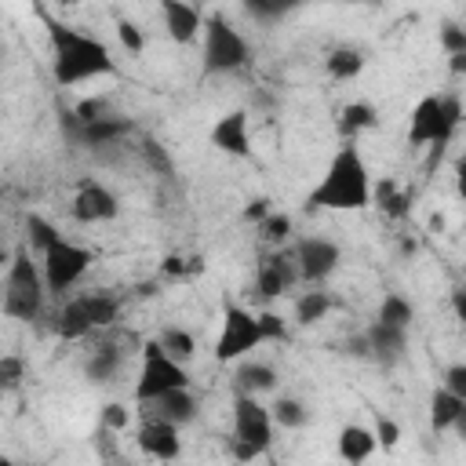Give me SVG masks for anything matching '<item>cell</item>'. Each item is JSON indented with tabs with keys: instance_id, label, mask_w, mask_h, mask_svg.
<instances>
[{
	"instance_id": "cell-1",
	"label": "cell",
	"mask_w": 466,
	"mask_h": 466,
	"mask_svg": "<svg viewBox=\"0 0 466 466\" xmlns=\"http://www.w3.org/2000/svg\"><path fill=\"white\" fill-rule=\"evenodd\" d=\"M368 204H371V178H368L364 157H360L357 146H342L331 157L317 189L309 193L306 208L309 211H317V208H324V211H360Z\"/></svg>"
},
{
	"instance_id": "cell-2",
	"label": "cell",
	"mask_w": 466,
	"mask_h": 466,
	"mask_svg": "<svg viewBox=\"0 0 466 466\" xmlns=\"http://www.w3.org/2000/svg\"><path fill=\"white\" fill-rule=\"evenodd\" d=\"M51 33V47H55V80L58 84H80V80H95L113 73V58L109 47L73 25L62 22H47Z\"/></svg>"
},
{
	"instance_id": "cell-3",
	"label": "cell",
	"mask_w": 466,
	"mask_h": 466,
	"mask_svg": "<svg viewBox=\"0 0 466 466\" xmlns=\"http://www.w3.org/2000/svg\"><path fill=\"white\" fill-rule=\"evenodd\" d=\"M462 120V102L455 95H426L419 98V106L411 109V120H408V142L411 146H444L455 127Z\"/></svg>"
},
{
	"instance_id": "cell-4",
	"label": "cell",
	"mask_w": 466,
	"mask_h": 466,
	"mask_svg": "<svg viewBox=\"0 0 466 466\" xmlns=\"http://www.w3.org/2000/svg\"><path fill=\"white\" fill-rule=\"evenodd\" d=\"M44 269H36L29 262V251H15L11 269H7V284H4V313L15 320H33L40 313L44 302Z\"/></svg>"
},
{
	"instance_id": "cell-5",
	"label": "cell",
	"mask_w": 466,
	"mask_h": 466,
	"mask_svg": "<svg viewBox=\"0 0 466 466\" xmlns=\"http://www.w3.org/2000/svg\"><path fill=\"white\" fill-rule=\"evenodd\" d=\"M248 58H251L248 40L222 15H208L204 18V69L208 73H233V69H244Z\"/></svg>"
},
{
	"instance_id": "cell-6",
	"label": "cell",
	"mask_w": 466,
	"mask_h": 466,
	"mask_svg": "<svg viewBox=\"0 0 466 466\" xmlns=\"http://www.w3.org/2000/svg\"><path fill=\"white\" fill-rule=\"evenodd\" d=\"M171 390H189V375L153 339V342H146V360H142V371H138V382H135V400L153 404V400H160Z\"/></svg>"
},
{
	"instance_id": "cell-7",
	"label": "cell",
	"mask_w": 466,
	"mask_h": 466,
	"mask_svg": "<svg viewBox=\"0 0 466 466\" xmlns=\"http://www.w3.org/2000/svg\"><path fill=\"white\" fill-rule=\"evenodd\" d=\"M120 313V302L109 299V295H80V299H69L62 309H58V320H55V331L62 339H84L91 335L95 328H106L113 324Z\"/></svg>"
},
{
	"instance_id": "cell-8",
	"label": "cell",
	"mask_w": 466,
	"mask_h": 466,
	"mask_svg": "<svg viewBox=\"0 0 466 466\" xmlns=\"http://www.w3.org/2000/svg\"><path fill=\"white\" fill-rule=\"evenodd\" d=\"M258 342H266L262 339V328H258V313H248L244 306L226 302V309H222V331H218V342H215V360L233 364L244 353H251Z\"/></svg>"
},
{
	"instance_id": "cell-9",
	"label": "cell",
	"mask_w": 466,
	"mask_h": 466,
	"mask_svg": "<svg viewBox=\"0 0 466 466\" xmlns=\"http://www.w3.org/2000/svg\"><path fill=\"white\" fill-rule=\"evenodd\" d=\"M87 266H91V251L80 248V244H73V240H66V237L40 258L47 291H66V288H73V284L87 273Z\"/></svg>"
},
{
	"instance_id": "cell-10",
	"label": "cell",
	"mask_w": 466,
	"mask_h": 466,
	"mask_svg": "<svg viewBox=\"0 0 466 466\" xmlns=\"http://www.w3.org/2000/svg\"><path fill=\"white\" fill-rule=\"evenodd\" d=\"M233 437L251 444L258 455L273 444V411L262 408L258 397H248V393H237L233 397Z\"/></svg>"
},
{
	"instance_id": "cell-11",
	"label": "cell",
	"mask_w": 466,
	"mask_h": 466,
	"mask_svg": "<svg viewBox=\"0 0 466 466\" xmlns=\"http://www.w3.org/2000/svg\"><path fill=\"white\" fill-rule=\"evenodd\" d=\"M342 251L339 244H331L328 237H306L295 244V266H299V277L309 280V284H320L324 277L335 273Z\"/></svg>"
},
{
	"instance_id": "cell-12",
	"label": "cell",
	"mask_w": 466,
	"mask_h": 466,
	"mask_svg": "<svg viewBox=\"0 0 466 466\" xmlns=\"http://www.w3.org/2000/svg\"><path fill=\"white\" fill-rule=\"evenodd\" d=\"M295 277H299L295 251H291V255H284V251H280V255H269V258H262V266H258V277H255L251 295H255L258 302H273V299L284 295L288 284H295Z\"/></svg>"
},
{
	"instance_id": "cell-13",
	"label": "cell",
	"mask_w": 466,
	"mask_h": 466,
	"mask_svg": "<svg viewBox=\"0 0 466 466\" xmlns=\"http://www.w3.org/2000/svg\"><path fill=\"white\" fill-rule=\"evenodd\" d=\"M116 211H120V204L102 182L84 178L76 186V197H73V218L76 222H109V218H116Z\"/></svg>"
},
{
	"instance_id": "cell-14",
	"label": "cell",
	"mask_w": 466,
	"mask_h": 466,
	"mask_svg": "<svg viewBox=\"0 0 466 466\" xmlns=\"http://www.w3.org/2000/svg\"><path fill=\"white\" fill-rule=\"evenodd\" d=\"M138 448L160 462H175L182 455V437H178V426L164 422V419H146L138 426Z\"/></svg>"
},
{
	"instance_id": "cell-15",
	"label": "cell",
	"mask_w": 466,
	"mask_h": 466,
	"mask_svg": "<svg viewBox=\"0 0 466 466\" xmlns=\"http://www.w3.org/2000/svg\"><path fill=\"white\" fill-rule=\"evenodd\" d=\"M211 146L229 153V157H248L251 153V135H248V113L244 109H233V113H222L211 127Z\"/></svg>"
},
{
	"instance_id": "cell-16",
	"label": "cell",
	"mask_w": 466,
	"mask_h": 466,
	"mask_svg": "<svg viewBox=\"0 0 466 466\" xmlns=\"http://www.w3.org/2000/svg\"><path fill=\"white\" fill-rule=\"evenodd\" d=\"M160 15H164V29H167V36L178 40V44H193L197 33H200V25H204V18H200V11H197L193 4L167 0V4L160 7Z\"/></svg>"
},
{
	"instance_id": "cell-17",
	"label": "cell",
	"mask_w": 466,
	"mask_h": 466,
	"mask_svg": "<svg viewBox=\"0 0 466 466\" xmlns=\"http://www.w3.org/2000/svg\"><path fill=\"white\" fill-rule=\"evenodd\" d=\"M375 448H379L375 430L357 426V422H350V426L339 430V455H342V462L360 466V462H368V459L375 455Z\"/></svg>"
},
{
	"instance_id": "cell-18",
	"label": "cell",
	"mask_w": 466,
	"mask_h": 466,
	"mask_svg": "<svg viewBox=\"0 0 466 466\" xmlns=\"http://www.w3.org/2000/svg\"><path fill=\"white\" fill-rule=\"evenodd\" d=\"M153 419H164L171 426H186L197 419V400L189 390H171L160 400H153Z\"/></svg>"
},
{
	"instance_id": "cell-19",
	"label": "cell",
	"mask_w": 466,
	"mask_h": 466,
	"mask_svg": "<svg viewBox=\"0 0 466 466\" xmlns=\"http://www.w3.org/2000/svg\"><path fill=\"white\" fill-rule=\"evenodd\" d=\"M368 346H371V357L393 364V360L404 353V346H408V331H400V328H386V324L375 320V324L368 328Z\"/></svg>"
},
{
	"instance_id": "cell-20",
	"label": "cell",
	"mask_w": 466,
	"mask_h": 466,
	"mask_svg": "<svg viewBox=\"0 0 466 466\" xmlns=\"http://www.w3.org/2000/svg\"><path fill=\"white\" fill-rule=\"evenodd\" d=\"M233 382H237V393L258 397V393H269V390L277 386V371H273L269 364H262V360H251V364H240V368H237Z\"/></svg>"
},
{
	"instance_id": "cell-21",
	"label": "cell",
	"mask_w": 466,
	"mask_h": 466,
	"mask_svg": "<svg viewBox=\"0 0 466 466\" xmlns=\"http://www.w3.org/2000/svg\"><path fill=\"white\" fill-rule=\"evenodd\" d=\"M462 408H466V400H459L455 393H448V390L441 386V390L430 397V426H433L437 433H441V430H451Z\"/></svg>"
},
{
	"instance_id": "cell-22",
	"label": "cell",
	"mask_w": 466,
	"mask_h": 466,
	"mask_svg": "<svg viewBox=\"0 0 466 466\" xmlns=\"http://www.w3.org/2000/svg\"><path fill=\"white\" fill-rule=\"evenodd\" d=\"M375 320L386 324V328H400V331H408L411 320H415V309H411L408 299H400V295L390 291V295L379 302V317H375Z\"/></svg>"
},
{
	"instance_id": "cell-23",
	"label": "cell",
	"mask_w": 466,
	"mask_h": 466,
	"mask_svg": "<svg viewBox=\"0 0 466 466\" xmlns=\"http://www.w3.org/2000/svg\"><path fill=\"white\" fill-rule=\"evenodd\" d=\"M324 66H328V73H331L335 80H353V76L364 69V55H360L357 47H335V51L324 58Z\"/></svg>"
},
{
	"instance_id": "cell-24",
	"label": "cell",
	"mask_w": 466,
	"mask_h": 466,
	"mask_svg": "<svg viewBox=\"0 0 466 466\" xmlns=\"http://www.w3.org/2000/svg\"><path fill=\"white\" fill-rule=\"evenodd\" d=\"M371 197L379 200V208H382L390 218H404V215L411 211V197H408V193H397V182H393V178H382V182L371 189Z\"/></svg>"
},
{
	"instance_id": "cell-25",
	"label": "cell",
	"mask_w": 466,
	"mask_h": 466,
	"mask_svg": "<svg viewBox=\"0 0 466 466\" xmlns=\"http://www.w3.org/2000/svg\"><path fill=\"white\" fill-rule=\"evenodd\" d=\"M25 237H29V248L33 251H40V258L62 240L58 237V229L47 222V218H40V215H25Z\"/></svg>"
},
{
	"instance_id": "cell-26",
	"label": "cell",
	"mask_w": 466,
	"mask_h": 466,
	"mask_svg": "<svg viewBox=\"0 0 466 466\" xmlns=\"http://www.w3.org/2000/svg\"><path fill=\"white\" fill-rule=\"evenodd\" d=\"M120 135H127V120H116V116H102V120L80 127V138H84L87 146H106V142H113V138H120Z\"/></svg>"
},
{
	"instance_id": "cell-27",
	"label": "cell",
	"mask_w": 466,
	"mask_h": 466,
	"mask_svg": "<svg viewBox=\"0 0 466 466\" xmlns=\"http://www.w3.org/2000/svg\"><path fill=\"white\" fill-rule=\"evenodd\" d=\"M157 342H160L164 353H167L171 360H178V364H186V360L193 357V350H197V342H193V335H189L186 328H164Z\"/></svg>"
},
{
	"instance_id": "cell-28",
	"label": "cell",
	"mask_w": 466,
	"mask_h": 466,
	"mask_svg": "<svg viewBox=\"0 0 466 466\" xmlns=\"http://www.w3.org/2000/svg\"><path fill=\"white\" fill-rule=\"evenodd\" d=\"M328 306H331V299L324 291H302L295 299V320L299 324H317L328 313Z\"/></svg>"
},
{
	"instance_id": "cell-29",
	"label": "cell",
	"mask_w": 466,
	"mask_h": 466,
	"mask_svg": "<svg viewBox=\"0 0 466 466\" xmlns=\"http://www.w3.org/2000/svg\"><path fill=\"white\" fill-rule=\"evenodd\" d=\"M116 368H120V353H116L113 346H98V350L91 353V360H87V368H84V371H87V379H91V382H106Z\"/></svg>"
},
{
	"instance_id": "cell-30",
	"label": "cell",
	"mask_w": 466,
	"mask_h": 466,
	"mask_svg": "<svg viewBox=\"0 0 466 466\" xmlns=\"http://www.w3.org/2000/svg\"><path fill=\"white\" fill-rule=\"evenodd\" d=\"M375 124V109L368 106V102H350L346 109H342V120H339V127L346 131V135H357V131H364V127H371Z\"/></svg>"
},
{
	"instance_id": "cell-31",
	"label": "cell",
	"mask_w": 466,
	"mask_h": 466,
	"mask_svg": "<svg viewBox=\"0 0 466 466\" xmlns=\"http://www.w3.org/2000/svg\"><path fill=\"white\" fill-rule=\"evenodd\" d=\"M269 411H273V422H277V426H288V430L306 426V408H302V400H295V397H280Z\"/></svg>"
},
{
	"instance_id": "cell-32",
	"label": "cell",
	"mask_w": 466,
	"mask_h": 466,
	"mask_svg": "<svg viewBox=\"0 0 466 466\" xmlns=\"http://www.w3.org/2000/svg\"><path fill=\"white\" fill-rule=\"evenodd\" d=\"M138 153H142V160H146L157 175H171V157H167V149H164L157 138H142Z\"/></svg>"
},
{
	"instance_id": "cell-33",
	"label": "cell",
	"mask_w": 466,
	"mask_h": 466,
	"mask_svg": "<svg viewBox=\"0 0 466 466\" xmlns=\"http://www.w3.org/2000/svg\"><path fill=\"white\" fill-rule=\"evenodd\" d=\"M116 40H120L124 51H131V55H138V51L146 47V33H142L131 18H116Z\"/></svg>"
},
{
	"instance_id": "cell-34",
	"label": "cell",
	"mask_w": 466,
	"mask_h": 466,
	"mask_svg": "<svg viewBox=\"0 0 466 466\" xmlns=\"http://www.w3.org/2000/svg\"><path fill=\"white\" fill-rule=\"evenodd\" d=\"M258 229H262V240H269V244H280L288 233H291V218L288 215H266L262 222H258Z\"/></svg>"
},
{
	"instance_id": "cell-35",
	"label": "cell",
	"mask_w": 466,
	"mask_h": 466,
	"mask_svg": "<svg viewBox=\"0 0 466 466\" xmlns=\"http://www.w3.org/2000/svg\"><path fill=\"white\" fill-rule=\"evenodd\" d=\"M375 437H379V448H397L400 441V426L386 415H375Z\"/></svg>"
},
{
	"instance_id": "cell-36",
	"label": "cell",
	"mask_w": 466,
	"mask_h": 466,
	"mask_svg": "<svg viewBox=\"0 0 466 466\" xmlns=\"http://www.w3.org/2000/svg\"><path fill=\"white\" fill-rule=\"evenodd\" d=\"M258 328H262V339H266V342H269V339H273V342H280V339L288 335L284 320H280L277 313H269V309H262V313H258Z\"/></svg>"
},
{
	"instance_id": "cell-37",
	"label": "cell",
	"mask_w": 466,
	"mask_h": 466,
	"mask_svg": "<svg viewBox=\"0 0 466 466\" xmlns=\"http://www.w3.org/2000/svg\"><path fill=\"white\" fill-rule=\"evenodd\" d=\"M18 379H22V360L18 357H0V386L4 390H15L18 386Z\"/></svg>"
},
{
	"instance_id": "cell-38",
	"label": "cell",
	"mask_w": 466,
	"mask_h": 466,
	"mask_svg": "<svg viewBox=\"0 0 466 466\" xmlns=\"http://www.w3.org/2000/svg\"><path fill=\"white\" fill-rule=\"evenodd\" d=\"M441 47H444L448 55H462V51H466V29L444 25V29H441Z\"/></svg>"
},
{
	"instance_id": "cell-39",
	"label": "cell",
	"mask_w": 466,
	"mask_h": 466,
	"mask_svg": "<svg viewBox=\"0 0 466 466\" xmlns=\"http://www.w3.org/2000/svg\"><path fill=\"white\" fill-rule=\"evenodd\" d=\"M444 390L455 393L459 400H466V364H451L444 371Z\"/></svg>"
},
{
	"instance_id": "cell-40",
	"label": "cell",
	"mask_w": 466,
	"mask_h": 466,
	"mask_svg": "<svg viewBox=\"0 0 466 466\" xmlns=\"http://www.w3.org/2000/svg\"><path fill=\"white\" fill-rule=\"evenodd\" d=\"M102 426L106 430H124L127 426V408L124 404H106L102 408Z\"/></svg>"
},
{
	"instance_id": "cell-41",
	"label": "cell",
	"mask_w": 466,
	"mask_h": 466,
	"mask_svg": "<svg viewBox=\"0 0 466 466\" xmlns=\"http://www.w3.org/2000/svg\"><path fill=\"white\" fill-rule=\"evenodd\" d=\"M248 11L255 18H280V15H288V4H248Z\"/></svg>"
},
{
	"instance_id": "cell-42",
	"label": "cell",
	"mask_w": 466,
	"mask_h": 466,
	"mask_svg": "<svg viewBox=\"0 0 466 466\" xmlns=\"http://www.w3.org/2000/svg\"><path fill=\"white\" fill-rule=\"evenodd\" d=\"M269 215V200L266 197H255L248 208H244V218H251V222H262Z\"/></svg>"
},
{
	"instance_id": "cell-43",
	"label": "cell",
	"mask_w": 466,
	"mask_h": 466,
	"mask_svg": "<svg viewBox=\"0 0 466 466\" xmlns=\"http://www.w3.org/2000/svg\"><path fill=\"white\" fill-rule=\"evenodd\" d=\"M229 455H233L237 462H251V459H258V451H255L251 444H244V441H237V437L229 441Z\"/></svg>"
},
{
	"instance_id": "cell-44",
	"label": "cell",
	"mask_w": 466,
	"mask_h": 466,
	"mask_svg": "<svg viewBox=\"0 0 466 466\" xmlns=\"http://www.w3.org/2000/svg\"><path fill=\"white\" fill-rule=\"evenodd\" d=\"M455 193H459V200L466 204V157L455 160Z\"/></svg>"
},
{
	"instance_id": "cell-45",
	"label": "cell",
	"mask_w": 466,
	"mask_h": 466,
	"mask_svg": "<svg viewBox=\"0 0 466 466\" xmlns=\"http://www.w3.org/2000/svg\"><path fill=\"white\" fill-rule=\"evenodd\" d=\"M451 309H455V317L466 324V288H455V291H451Z\"/></svg>"
},
{
	"instance_id": "cell-46",
	"label": "cell",
	"mask_w": 466,
	"mask_h": 466,
	"mask_svg": "<svg viewBox=\"0 0 466 466\" xmlns=\"http://www.w3.org/2000/svg\"><path fill=\"white\" fill-rule=\"evenodd\" d=\"M160 269H164V273H167V277H178V273H186V262H182V258H175V255H167V258H164V266H160Z\"/></svg>"
},
{
	"instance_id": "cell-47",
	"label": "cell",
	"mask_w": 466,
	"mask_h": 466,
	"mask_svg": "<svg viewBox=\"0 0 466 466\" xmlns=\"http://www.w3.org/2000/svg\"><path fill=\"white\" fill-rule=\"evenodd\" d=\"M448 69H451L455 76H462V73H466V51H462V55H448Z\"/></svg>"
},
{
	"instance_id": "cell-48",
	"label": "cell",
	"mask_w": 466,
	"mask_h": 466,
	"mask_svg": "<svg viewBox=\"0 0 466 466\" xmlns=\"http://www.w3.org/2000/svg\"><path fill=\"white\" fill-rule=\"evenodd\" d=\"M451 430H455V433H459V437L466 441V408L459 411V419H455V426H451Z\"/></svg>"
},
{
	"instance_id": "cell-49",
	"label": "cell",
	"mask_w": 466,
	"mask_h": 466,
	"mask_svg": "<svg viewBox=\"0 0 466 466\" xmlns=\"http://www.w3.org/2000/svg\"><path fill=\"white\" fill-rule=\"evenodd\" d=\"M0 466H18V462H11V459H4V462H0Z\"/></svg>"
}]
</instances>
